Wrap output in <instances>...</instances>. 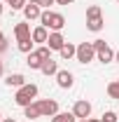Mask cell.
<instances>
[{
	"label": "cell",
	"mask_w": 119,
	"mask_h": 122,
	"mask_svg": "<svg viewBox=\"0 0 119 122\" xmlns=\"http://www.w3.org/2000/svg\"><path fill=\"white\" fill-rule=\"evenodd\" d=\"M35 96H37V85H23V87H19L14 94V101H16V106H21V108H26L30 106L33 101H35Z\"/></svg>",
	"instance_id": "1"
},
{
	"label": "cell",
	"mask_w": 119,
	"mask_h": 122,
	"mask_svg": "<svg viewBox=\"0 0 119 122\" xmlns=\"http://www.w3.org/2000/svg\"><path fill=\"white\" fill-rule=\"evenodd\" d=\"M40 26H45L47 30H61L63 26H65V19H63V14H59V12H49V10H45L42 12V16H40Z\"/></svg>",
	"instance_id": "2"
},
{
	"label": "cell",
	"mask_w": 119,
	"mask_h": 122,
	"mask_svg": "<svg viewBox=\"0 0 119 122\" xmlns=\"http://www.w3.org/2000/svg\"><path fill=\"white\" fill-rule=\"evenodd\" d=\"M93 56H96V49H93L91 42H79L77 45V61L79 63H89V61H93Z\"/></svg>",
	"instance_id": "3"
},
{
	"label": "cell",
	"mask_w": 119,
	"mask_h": 122,
	"mask_svg": "<svg viewBox=\"0 0 119 122\" xmlns=\"http://www.w3.org/2000/svg\"><path fill=\"white\" fill-rule=\"evenodd\" d=\"M37 106H40V113H42L45 117H54V115L59 113V103H56L54 99H42V101H37Z\"/></svg>",
	"instance_id": "4"
},
{
	"label": "cell",
	"mask_w": 119,
	"mask_h": 122,
	"mask_svg": "<svg viewBox=\"0 0 119 122\" xmlns=\"http://www.w3.org/2000/svg\"><path fill=\"white\" fill-rule=\"evenodd\" d=\"M73 113H75V117H79V120H89L91 103H89V101H77V103L73 106Z\"/></svg>",
	"instance_id": "5"
},
{
	"label": "cell",
	"mask_w": 119,
	"mask_h": 122,
	"mask_svg": "<svg viewBox=\"0 0 119 122\" xmlns=\"http://www.w3.org/2000/svg\"><path fill=\"white\" fill-rule=\"evenodd\" d=\"M65 45V40H63V35H61V30H54V33H49V38H47V47L49 49H59Z\"/></svg>",
	"instance_id": "6"
},
{
	"label": "cell",
	"mask_w": 119,
	"mask_h": 122,
	"mask_svg": "<svg viewBox=\"0 0 119 122\" xmlns=\"http://www.w3.org/2000/svg\"><path fill=\"white\" fill-rule=\"evenodd\" d=\"M56 82H59L61 89H70L73 87V73L70 71H59L56 73Z\"/></svg>",
	"instance_id": "7"
},
{
	"label": "cell",
	"mask_w": 119,
	"mask_h": 122,
	"mask_svg": "<svg viewBox=\"0 0 119 122\" xmlns=\"http://www.w3.org/2000/svg\"><path fill=\"white\" fill-rule=\"evenodd\" d=\"M23 14H26L28 21H33V19H40V16H42V10H40L37 2H28V5L23 7Z\"/></svg>",
	"instance_id": "8"
},
{
	"label": "cell",
	"mask_w": 119,
	"mask_h": 122,
	"mask_svg": "<svg viewBox=\"0 0 119 122\" xmlns=\"http://www.w3.org/2000/svg\"><path fill=\"white\" fill-rule=\"evenodd\" d=\"M14 35H16V40H26V38H30V35H33L30 24H26V21L16 24V26H14Z\"/></svg>",
	"instance_id": "9"
},
{
	"label": "cell",
	"mask_w": 119,
	"mask_h": 122,
	"mask_svg": "<svg viewBox=\"0 0 119 122\" xmlns=\"http://www.w3.org/2000/svg\"><path fill=\"white\" fill-rule=\"evenodd\" d=\"M5 82H7V87H16V89H19V87L26 85V77L21 75V73H12V75H7Z\"/></svg>",
	"instance_id": "10"
},
{
	"label": "cell",
	"mask_w": 119,
	"mask_h": 122,
	"mask_svg": "<svg viewBox=\"0 0 119 122\" xmlns=\"http://www.w3.org/2000/svg\"><path fill=\"white\" fill-rule=\"evenodd\" d=\"M23 115L28 117V122H33L35 117H40L42 113H40V106H37V101H33L30 106H26V108H23Z\"/></svg>",
	"instance_id": "11"
},
{
	"label": "cell",
	"mask_w": 119,
	"mask_h": 122,
	"mask_svg": "<svg viewBox=\"0 0 119 122\" xmlns=\"http://www.w3.org/2000/svg\"><path fill=\"white\" fill-rule=\"evenodd\" d=\"M96 59L103 61V63H110V61H114V52H112L110 47L105 45L103 49H98V52H96Z\"/></svg>",
	"instance_id": "12"
},
{
	"label": "cell",
	"mask_w": 119,
	"mask_h": 122,
	"mask_svg": "<svg viewBox=\"0 0 119 122\" xmlns=\"http://www.w3.org/2000/svg\"><path fill=\"white\" fill-rule=\"evenodd\" d=\"M33 42H47V38H49V33H47L45 26H37V28H33Z\"/></svg>",
	"instance_id": "13"
},
{
	"label": "cell",
	"mask_w": 119,
	"mask_h": 122,
	"mask_svg": "<svg viewBox=\"0 0 119 122\" xmlns=\"http://www.w3.org/2000/svg\"><path fill=\"white\" fill-rule=\"evenodd\" d=\"M40 71H42L45 75H56V73H59V63H56L54 59H49V61L42 63V68H40Z\"/></svg>",
	"instance_id": "14"
},
{
	"label": "cell",
	"mask_w": 119,
	"mask_h": 122,
	"mask_svg": "<svg viewBox=\"0 0 119 122\" xmlns=\"http://www.w3.org/2000/svg\"><path fill=\"white\" fill-rule=\"evenodd\" d=\"M42 63H45V61L40 59V54H37V52H30V54H28V66L33 68V71H40V68H42Z\"/></svg>",
	"instance_id": "15"
},
{
	"label": "cell",
	"mask_w": 119,
	"mask_h": 122,
	"mask_svg": "<svg viewBox=\"0 0 119 122\" xmlns=\"http://www.w3.org/2000/svg\"><path fill=\"white\" fill-rule=\"evenodd\" d=\"M61 56H63V59H73V56H77V47L70 45V42H65V45L61 47Z\"/></svg>",
	"instance_id": "16"
},
{
	"label": "cell",
	"mask_w": 119,
	"mask_h": 122,
	"mask_svg": "<svg viewBox=\"0 0 119 122\" xmlns=\"http://www.w3.org/2000/svg\"><path fill=\"white\" fill-rule=\"evenodd\" d=\"M103 16H96V19H87V28L89 30H93V33H98V30L103 28Z\"/></svg>",
	"instance_id": "17"
},
{
	"label": "cell",
	"mask_w": 119,
	"mask_h": 122,
	"mask_svg": "<svg viewBox=\"0 0 119 122\" xmlns=\"http://www.w3.org/2000/svg\"><path fill=\"white\" fill-rule=\"evenodd\" d=\"M51 122H77V117H75V113H56Z\"/></svg>",
	"instance_id": "18"
},
{
	"label": "cell",
	"mask_w": 119,
	"mask_h": 122,
	"mask_svg": "<svg viewBox=\"0 0 119 122\" xmlns=\"http://www.w3.org/2000/svg\"><path fill=\"white\" fill-rule=\"evenodd\" d=\"M16 42H19V52H26V54H30V52H33V38L16 40Z\"/></svg>",
	"instance_id": "19"
},
{
	"label": "cell",
	"mask_w": 119,
	"mask_h": 122,
	"mask_svg": "<svg viewBox=\"0 0 119 122\" xmlns=\"http://www.w3.org/2000/svg\"><path fill=\"white\" fill-rule=\"evenodd\" d=\"M107 94H110L112 99H119V80H114V82L107 85Z\"/></svg>",
	"instance_id": "20"
},
{
	"label": "cell",
	"mask_w": 119,
	"mask_h": 122,
	"mask_svg": "<svg viewBox=\"0 0 119 122\" xmlns=\"http://www.w3.org/2000/svg\"><path fill=\"white\" fill-rule=\"evenodd\" d=\"M35 52H37V54H40V59H42V61H49V59H51V49H49V47H40V49H35Z\"/></svg>",
	"instance_id": "21"
},
{
	"label": "cell",
	"mask_w": 119,
	"mask_h": 122,
	"mask_svg": "<svg viewBox=\"0 0 119 122\" xmlns=\"http://www.w3.org/2000/svg\"><path fill=\"white\" fill-rule=\"evenodd\" d=\"M96 16H103L101 14V7L98 5H91L89 10H87V19H96Z\"/></svg>",
	"instance_id": "22"
},
{
	"label": "cell",
	"mask_w": 119,
	"mask_h": 122,
	"mask_svg": "<svg viewBox=\"0 0 119 122\" xmlns=\"http://www.w3.org/2000/svg\"><path fill=\"white\" fill-rule=\"evenodd\" d=\"M103 122H119L117 113H112V110H107V113L103 115Z\"/></svg>",
	"instance_id": "23"
},
{
	"label": "cell",
	"mask_w": 119,
	"mask_h": 122,
	"mask_svg": "<svg viewBox=\"0 0 119 122\" xmlns=\"http://www.w3.org/2000/svg\"><path fill=\"white\" fill-rule=\"evenodd\" d=\"M7 5H9L12 10H23V7H26L23 0H7Z\"/></svg>",
	"instance_id": "24"
},
{
	"label": "cell",
	"mask_w": 119,
	"mask_h": 122,
	"mask_svg": "<svg viewBox=\"0 0 119 122\" xmlns=\"http://www.w3.org/2000/svg\"><path fill=\"white\" fill-rule=\"evenodd\" d=\"M91 45H93V49H96V52H98V49H103V47L107 45V42H105V40H93V42H91Z\"/></svg>",
	"instance_id": "25"
},
{
	"label": "cell",
	"mask_w": 119,
	"mask_h": 122,
	"mask_svg": "<svg viewBox=\"0 0 119 122\" xmlns=\"http://www.w3.org/2000/svg\"><path fill=\"white\" fill-rule=\"evenodd\" d=\"M5 49H7V38H5V35H0V54H2Z\"/></svg>",
	"instance_id": "26"
},
{
	"label": "cell",
	"mask_w": 119,
	"mask_h": 122,
	"mask_svg": "<svg viewBox=\"0 0 119 122\" xmlns=\"http://www.w3.org/2000/svg\"><path fill=\"white\" fill-rule=\"evenodd\" d=\"M37 5H40V7H47V10H49V5H54V0H40Z\"/></svg>",
	"instance_id": "27"
},
{
	"label": "cell",
	"mask_w": 119,
	"mask_h": 122,
	"mask_svg": "<svg viewBox=\"0 0 119 122\" xmlns=\"http://www.w3.org/2000/svg\"><path fill=\"white\" fill-rule=\"evenodd\" d=\"M56 2H59V5H73L75 0H56Z\"/></svg>",
	"instance_id": "28"
},
{
	"label": "cell",
	"mask_w": 119,
	"mask_h": 122,
	"mask_svg": "<svg viewBox=\"0 0 119 122\" xmlns=\"http://www.w3.org/2000/svg\"><path fill=\"white\" fill-rule=\"evenodd\" d=\"M2 122H16V120H14V117H5Z\"/></svg>",
	"instance_id": "29"
},
{
	"label": "cell",
	"mask_w": 119,
	"mask_h": 122,
	"mask_svg": "<svg viewBox=\"0 0 119 122\" xmlns=\"http://www.w3.org/2000/svg\"><path fill=\"white\" fill-rule=\"evenodd\" d=\"M114 61H117V63H119V49H117V52H114Z\"/></svg>",
	"instance_id": "30"
},
{
	"label": "cell",
	"mask_w": 119,
	"mask_h": 122,
	"mask_svg": "<svg viewBox=\"0 0 119 122\" xmlns=\"http://www.w3.org/2000/svg\"><path fill=\"white\" fill-rule=\"evenodd\" d=\"M89 122H101V120H96V117H89Z\"/></svg>",
	"instance_id": "31"
},
{
	"label": "cell",
	"mask_w": 119,
	"mask_h": 122,
	"mask_svg": "<svg viewBox=\"0 0 119 122\" xmlns=\"http://www.w3.org/2000/svg\"><path fill=\"white\" fill-rule=\"evenodd\" d=\"M2 10H5V7H2V2H0V14H2Z\"/></svg>",
	"instance_id": "32"
},
{
	"label": "cell",
	"mask_w": 119,
	"mask_h": 122,
	"mask_svg": "<svg viewBox=\"0 0 119 122\" xmlns=\"http://www.w3.org/2000/svg\"><path fill=\"white\" fill-rule=\"evenodd\" d=\"M0 75H2V61H0Z\"/></svg>",
	"instance_id": "33"
},
{
	"label": "cell",
	"mask_w": 119,
	"mask_h": 122,
	"mask_svg": "<svg viewBox=\"0 0 119 122\" xmlns=\"http://www.w3.org/2000/svg\"><path fill=\"white\" fill-rule=\"evenodd\" d=\"M28 2H40V0H28Z\"/></svg>",
	"instance_id": "34"
},
{
	"label": "cell",
	"mask_w": 119,
	"mask_h": 122,
	"mask_svg": "<svg viewBox=\"0 0 119 122\" xmlns=\"http://www.w3.org/2000/svg\"><path fill=\"white\" fill-rule=\"evenodd\" d=\"M79 122H89V120H79Z\"/></svg>",
	"instance_id": "35"
},
{
	"label": "cell",
	"mask_w": 119,
	"mask_h": 122,
	"mask_svg": "<svg viewBox=\"0 0 119 122\" xmlns=\"http://www.w3.org/2000/svg\"><path fill=\"white\" fill-rule=\"evenodd\" d=\"M0 122H2V115H0Z\"/></svg>",
	"instance_id": "36"
},
{
	"label": "cell",
	"mask_w": 119,
	"mask_h": 122,
	"mask_svg": "<svg viewBox=\"0 0 119 122\" xmlns=\"http://www.w3.org/2000/svg\"><path fill=\"white\" fill-rule=\"evenodd\" d=\"M0 35H2V33H0Z\"/></svg>",
	"instance_id": "37"
},
{
	"label": "cell",
	"mask_w": 119,
	"mask_h": 122,
	"mask_svg": "<svg viewBox=\"0 0 119 122\" xmlns=\"http://www.w3.org/2000/svg\"><path fill=\"white\" fill-rule=\"evenodd\" d=\"M101 122H103V120H101Z\"/></svg>",
	"instance_id": "38"
},
{
	"label": "cell",
	"mask_w": 119,
	"mask_h": 122,
	"mask_svg": "<svg viewBox=\"0 0 119 122\" xmlns=\"http://www.w3.org/2000/svg\"><path fill=\"white\" fill-rule=\"evenodd\" d=\"M117 2H119V0H117Z\"/></svg>",
	"instance_id": "39"
}]
</instances>
